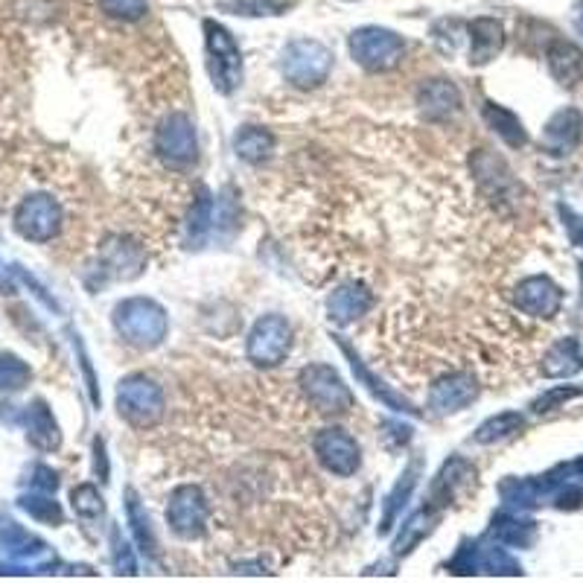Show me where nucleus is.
Listing matches in <instances>:
<instances>
[{"label": "nucleus", "mask_w": 583, "mask_h": 583, "mask_svg": "<svg viewBox=\"0 0 583 583\" xmlns=\"http://www.w3.org/2000/svg\"><path fill=\"white\" fill-rule=\"evenodd\" d=\"M280 70H283L287 82L310 91V88H318L327 82L333 70V53L327 44L315 42V38H295L283 50Z\"/></svg>", "instance_id": "7ed1b4c3"}, {"label": "nucleus", "mask_w": 583, "mask_h": 583, "mask_svg": "<svg viewBox=\"0 0 583 583\" xmlns=\"http://www.w3.org/2000/svg\"><path fill=\"white\" fill-rule=\"evenodd\" d=\"M467 30H470V65L485 68L505 47V26L497 18H476Z\"/></svg>", "instance_id": "dca6fc26"}, {"label": "nucleus", "mask_w": 583, "mask_h": 583, "mask_svg": "<svg viewBox=\"0 0 583 583\" xmlns=\"http://www.w3.org/2000/svg\"><path fill=\"white\" fill-rule=\"evenodd\" d=\"M383 438L388 450H400L411 441V427L409 423H400V420H385L383 423Z\"/></svg>", "instance_id": "f704fd0d"}, {"label": "nucleus", "mask_w": 583, "mask_h": 583, "mask_svg": "<svg viewBox=\"0 0 583 583\" xmlns=\"http://www.w3.org/2000/svg\"><path fill=\"white\" fill-rule=\"evenodd\" d=\"M348 47L353 61L368 73L394 70L406 56V42L385 26H362L357 33H350Z\"/></svg>", "instance_id": "20e7f679"}, {"label": "nucleus", "mask_w": 583, "mask_h": 583, "mask_svg": "<svg viewBox=\"0 0 583 583\" xmlns=\"http://www.w3.org/2000/svg\"><path fill=\"white\" fill-rule=\"evenodd\" d=\"M292 350V327L283 315H263L248 333L245 357L257 368H275Z\"/></svg>", "instance_id": "6e6552de"}, {"label": "nucleus", "mask_w": 583, "mask_h": 583, "mask_svg": "<svg viewBox=\"0 0 583 583\" xmlns=\"http://www.w3.org/2000/svg\"><path fill=\"white\" fill-rule=\"evenodd\" d=\"M371 306H374L371 289L362 287V283H345L327 301V313H330V322H336L339 327H348L357 318H362Z\"/></svg>", "instance_id": "f3484780"}, {"label": "nucleus", "mask_w": 583, "mask_h": 583, "mask_svg": "<svg viewBox=\"0 0 583 583\" xmlns=\"http://www.w3.org/2000/svg\"><path fill=\"white\" fill-rule=\"evenodd\" d=\"M155 152L173 170H187L190 164H196L199 140H196V126L187 114L175 112L164 117V123L155 131Z\"/></svg>", "instance_id": "0eeeda50"}, {"label": "nucleus", "mask_w": 583, "mask_h": 583, "mask_svg": "<svg viewBox=\"0 0 583 583\" xmlns=\"http://www.w3.org/2000/svg\"><path fill=\"white\" fill-rule=\"evenodd\" d=\"M560 213H563V219H567V228H569V236H572V243L578 245V248H583V219L575 217L572 210L560 208Z\"/></svg>", "instance_id": "c9c22d12"}, {"label": "nucleus", "mask_w": 583, "mask_h": 583, "mask_svg": "<svg viewBox=\"0 0 583 583\" xmlns=\"http://www.w3.org/2000/svg\"><path fill=\"white\" fill-rule=\"evenodd\" d=\"M525 427V418L520 411H502L497 418L485 420L479 427V432L473 435L476 444H499V441H508V438H514L520 429Z\"/></svg>", "instance_id": "cd10ccee"}, {"label": "nucleus", "mask_w": 583, "mask_h": 583, "mask_svg": "<svg viewBox=\"0 0 583 583\" xmlns=\"http://www.w3.org/2000/svg\"><path fill=\"white\" fill-rule=\"evenodd\" d=\"M418 105L427 120H446L462 112V91L450 79H429L420 85Z\"/></svg>", "instance_id": "4468645a"}, {"label": "nucleus", "mask_w": 583, "mask_h": 583, "mask_svg": "<svg viewBox=\"0 0 583 583\" xmlns=\"http://www.w3.org/2000/svg\"><path fill=\"white\" fill-rule=\"evenodd\" d=\"M438 520H441V511H438L435 505H423L418 514L409 516V520L403 523L397 540H394V558H406V555L418 549L420 543L435 532Z\"/></svg>", "instance_id": "6ab92c4d"}, {"label": "nucleus", "mask_w": 583, "mask_h": 583, "mask_svg": "<svg viewBox=\"0 0 583 583\" xmlns=\"http://www.w3.org/2000/svg\"><path fill=\"white\" fill-rule=\"evenodd\" d=\"M236 155L248 161V164H263L266 158L271 155V149H275V135L260 126H245L234 140Z\"/></svg>", "instance_id": "bb28decb"}, {"label": "nucleus", "mask_w": 583, "mask_h": 583, "mask_svg": "<svg viewBox=\"0 0 583 583\" xmlns=\"http://www.w3.org/2000/svg\"><path fill=\"white\" fill-rule=\"evenodd\" d=\"M114 567L120 575H138V560L131 555V549L120 540V534L114 532Z\"/></svg>", "instance_id": "473e14b6"}, {"label": "nucleus", "mask_w": 583, "mask_h": 583, "mask_svg": "<svg viewBox=\"0 0 583 583\" xmlns=\"http://www.w3.org/2000/svg\"><path fill=\"white\" fill-rule=\"evenodd\" d=\"M481 117H485V123H488L490 129L497 131L499 138L505 140L511 149H520V147H525V143H528V135H525L523 120H520V117H516L511 108H505V105L485 103V108H481Z\"/></svg>", "instance_id": "4be33fe9"}, {"label": "nucleus", "mask_w": 583, "mask_h": 583, "mask_svg": "<svg viewBox=\"0 0 583 583\" xmlns=\"http://www.w3.org/2000/svg\"><path fill=\"white\" fill-rule=\"evenodd\" d=\"M583 138V117L578 108H560L543 129V147L551 155H569Z\"/></svg>", "instance_id": "2eb2a0df"}, {"label": "nucleus", "mask_w": 583, "mask_h": 583, "mask_svg": "<svg viewBox=\"0 0 583 583\" xmlns=\"http://www.w3.org/2000/svg\"><path fill=\"white\" fill-rule=\"evenodd\" d=\"M313 450L324 470L333 473V476H341V479L353 476L359 470V464H362V450H359L357 438L339 427L322 429L315 435Z\"/></svg>", "instance_id": "9d476101"}, {"label": "nucleus", "mask_w": 583, "mask_h": 583, "mask_svg": "<svg viewBox=\"0 0 583 583\" xmlns=\"http://www.w3.org/2000/svg\"><path fill=\"white\" fill-rule=\"evenodd\" d=\"M210 505L208 497L201 493L196 485H182L173 490L170 505H166V523L178 534L182 540H199L201 534L208 532Z\"/></svg>", "instance_id": "1a4fd4ad"}, {"label": "nucleus", "mask_w": 583, "mask_h": 583, "mask_svg": "<svg viewBox=\"0 0 583 583\" xmlns=\"http://www.w3.org/2000/svg\"><path fill=\"white\" fill-rule=\"evenodd\" d=\"M228 12L234 15H252V18H263V15H283L289 9L287 0H234V3H225Z\"/></svg>", "instance_id": "c756f323"}, {"label": "nucleus", "mask_w": 583, "mask_h": 583, "mask_svg": "<svg viewBox=\"0 0 583 583\" xmlns=\"http://www.w3.org/2000/svg\"><path fill=\"white\" fill-rule=\"evenodd\" d=\"M479 397V383L476 376L467 374V371H455V374L441 376L432 392H429V409L435 415H455V411H464L473 400Z\"/></svg>", "instance_id": "ddd939ff"}, {"label": "nucleus", "mask_w": 583, "mask_h": 583, "mask_svg": "<svg viewBox=\"0 0 583 583\" xmlns=\"http://www.w3.org/2000/svg\"><path fill=\"white\" fill-rule=\"evenodd\" d=\"M129 523H131V532H135V537H138V543H140V551L155 555L158 551L155 534H152V528H149V516L143 514V508H140V499L135 490H129Z\"/></svg>", "instance_id": "c85d7f7f"}, {"label": "nucleus", "mask_w": 583, "mask_h": 583, "mask_svg": "<svg viewBox=\"0 0 583 583\" xmlns=\"http://www.w3.org/2000/svg\"><path fill=\"white\" fill-rule=\"evenodd\" d=\"M100 7H103L105 15L117 18V21H140V18H147L149 7L147 0H100Z\"/></svg>", "instance_id": "7c9ffc66"}, {"label": "nucleus", "mask_w": 583, "mask_h": 583, "mask_svg": "<svg viewBox=\"0 0 583 583\" xmlns=\"http://www.w3.org/2000/svg\"><path fill=\"white\" fill-rule=\"evenodd\" d=\"M583 371V350L578 339H560L543 357V374L549 380H569Z\"/></svg>", "instance_id": "aec40b11"}, {"label": "nucleus", "mask_w": 583, "mask_h": 583, "mask_svg": "<svg viewBox=\"0 0 583 583\" xmlns=\"http://www.w3.org/2000/svg\"><path fill=\"white\" fill-rule=\"evenodd\" d=\"M575 12H578V15H575L578 30H581V33H583V0H581V3H578V7H575Z\"/></svg>", "instance_id": "e433bc0d"}, {"label": "nucleus", "mask_w": 583, "mask_h": 583, "mask_svg": "<svg viewBox=\"0 0 583 583\" xmlns=\"http://www.w3.org/2000/svg\"><path fill=\"white\" fill-rule=\"evenodd\" d=\"M114 324H117V333L123 339L140 350H155L158 345H164L166 333H170V318H166L164 306L152 298L123 301L114 310Z\"/></svg>", "instance_id": "f257e3e1"}, {"label": "nucleus", "mask_w": 583, "mask_h": 583, "mask_svg": "<svg viewBox=\"0 0 583 583\" xmlns=\"http://www.w3.org/2000/svg\"><path fill=\"white\" fill-rule=\"evenodd\" d=\"M56 225H59V210H56L53 201H26L24 213H21V228L26 234H33L35 240H44V236H50L56 231Z\"/></svg>", "instance_id": "a878e982"}, {"label": "nucleus", "mask_w": 583, "mask_h": 583, "mask_svg": "<svg viewBox=\"0 0 583 583\" xmlns=\"http://www.w3.org/2000/svg\"><path fill=\"white\" fill-rule=\"evenodd\" d=\"M490 540L502 543L508 549H528L537 540V523L523 520L520 514H499L490 523Z\"/></svg>", "instance_id": "412c9836"}, {"label": "nucleus", "mask_w": 583, "mask_h": 583, "mask_svg": "<svg viewBox=\"0 0 583 583\" xmlns=\"http://www.w3.org/2000/svg\"><path fill=\"white\" fill-rule=\"evenodd\" d=\"M418 476H420V462L415 458V462L406 467V473L400 476V481L394 485L388 499H385L383 520H380V534L392 532L394 523H397V516L403 514V508L409 505V497H411V490H415V485H418Z\"/></svg>", "instance_id": "5701e85b"}, {"label": "nucleus", "mask_w": 583, "mask_h": 583, "mask_svg": "<svg viewBox=\"0 0 583 583\" xmlns=\"http://www.w3.org/2000/svg\"><path fill=\"white\" fill-rule=\"evenodd\" d=\"M164 392L149 376H129L117 388V411H120V418L129 420L131 427L152 429L164 418Z\"/></svg>", "instance_id": "423d86ee"}, {"label": "nucleus", "mask_w": 583, "mask_h": 583, "mask_svg": "<svg viewBox=\"0 0 583 583\" xmlns=\"http://www.w3.org/2000/svg\"><path fill=\"white\" fill-rule=\"evenodd\" d=\"M514 304L520 306V313L532 318H555L563 306V289L546 275H534L516 287Z\"/></svg>", "instance_id": "f8f14e48"}, {"label": "nucleus", "mask_w": 583, "mask_h": 583, "mask_svg": "<svg viewBox=\"0 0 583 583\" xmlns=\"http://www.w3.org/2000/svg\"><path fill=\"white\" fill-rule=\"evenodd\" d=\"M213 231V196L208 187H199V196L193 199L190 217H187V243L190 248H201Z\"/></svg>", "instance_id": "393cba45"}, {"label": "nucleus", "mask_w": 583, "mask_h": 583, "mask_svg": "<svg viewBox=\"0 0 583 583\" xmlns=\"http://www.w3.org/2000/svg\"><path fill=\"white\" fill-rule=\"evenodd\" d=\"M476 488V467H473L467 458L455 455L450 462L441 467L438 479L432 481V490H429V505H435L438 511H444L458 499H467Z\"/></svg>", "instance_id": "9b49d317"}, {"label": "nucleus", "mask_w": 583, "mask_h": 583, "mask_svg": "<svg viewBox=\"0 0 583 583\" xmlns=\"http://www.w3.org/2000/svg\"><path fill=\"white\" fill-rule=\"evenodd\" d=\"M549 73L563 88H575L583 82V50L567 38H555L546 50Z\"/></svg>", "instance_id": "a211bd4d"}, {"label": "nucleus", "mask_w": 583, "mask_h": 583, "mask_svg": "<svg viewBox=\"0 0 583 583\" xmlns=\"http://www.w3.org/2000/svg\"><path fill=\"white\" fill-rule=\"evenodd\" d=\"M73 505H77V511L82 516L103 514V499H100V493H96L94 488H79L77 493H73Z\"/></svg>", "instance_id": "72a5a7b5"}, {"label": "nucleus", "mask_w": 583, "mask_h": 583, "mask_svg": "<svg viewBox=\"0 0 583 583\" xmlns=\"http://www.w3.org/2000/svg\"><path fill=\"white\" fill-rule=\"evenodd\" d=\"M336 341H339V348L345 350V357L350 359V368H353V374L359 376V383L365 385L368 392L374 394L376 400L385 403V406H388V409H394V411H411V415H415V409H411V403L403 400V397H397V394H394L392 388H385V385L380 383V380H376V376L371 374V371H368L365 362H362V359H359L357 353L350 350V345H345V341H341L339 336H336Z\"/></svg>", "instance_id": "b1692460"}, {"label": "nucleus", "mask_w": 583, "mask_h": 583, "mask_svg": "<svg viewBox=\"0 0 583 583\" xmlns=\"http://www.w3.org/2000/svg\"><path fill=\"white\" fill-rule=\"evenodd\" d=\"M298 385H301L306 403L322 415H348L353 409V392L345 385L339 371H333L330 365L315 362V365L301 368Z\"/></svg>", "instance_id": "39448f33"}, {"label": "nucleus", "mask_w": 583, "mask_h": 583, "mask_svg": "<svg viewBox=\"0 0 583 583\" xmlns=\"http://www.w3.org/2000/svg\"><path fill=\"white\" fill-rule=\"evenodd\" d=\"M205 53H208L210 82L219 94H234L243 82V53L240 44L217 21H205Z\"/></svg>", "instance_id": "f03ea898"}, {"label": "nucleus", "mask_w": 583, "mask_h": 583, "mask_svg": "<svg viewBox=\"0 0 583 583\" xmlns=\"http://www.w3.org/2000/svg\"><path fill=\"white\" fill-rule=\"evenodd\" d=\"M578 394H583V388H551V392H546L540 400L534 403V411H537V415H546V411L558 409L560 403L572 400Z\"/></svg>", "instance_id": "2f4dec72"}]
</instances>
